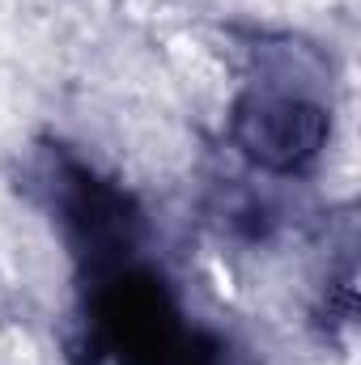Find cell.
<instances>
[{"mask_svg":"<svg viewBox=\"0 0 361 365\" xmlns=\"http://www.w3.org/2000/svg\"><path fill=\"white\" fill-rule=\"evenodd\" d=\"M327 106L285 81H260L234 106V145L272 175H293L327 140Z\"/></svg>","mask_w":361,"mask_h":365,"instance_id":"obj_1","label":"cell"}]
</instances>
